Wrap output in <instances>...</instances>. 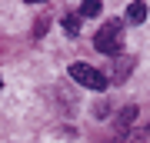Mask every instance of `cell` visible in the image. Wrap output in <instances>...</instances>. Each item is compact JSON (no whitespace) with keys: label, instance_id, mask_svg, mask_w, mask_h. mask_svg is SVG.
<instances>
[{"label":"cell","instance_id":"cell-1","mask_svg":"<svg viewBox=\"0 0 150 143\" xmlns=\"http://www.w3.org/2000/svg\"><path fill=\"white\" fill-rule=\"evenodd\" d=\"M93 47L100 50L103 57H120V50H123V23L120 20H107L100 30H97Z\"/></svg>","mask_w":150,"mask_h":143},{"label":"cell","instance_id":"cell-2","mask_svg":"<svg viewBox=\"0 0 150 143\" xmlns=\"http://www.w3.org/2000/svg\"><path fill=\"white\" fill-rule=\"evenodd\" d=\"M70 77H74L80 87H90V90H107V77H103L97 67H90V63H70Z\"/></svg>","mask_w":150,"mask_h":143},{"label":"cell","instance_id":"cell-3","mask_svg":"<svg viewBox=\"0 0 150 143\" xmlns=\"http://www.w3.org/2000/svg\"><path fill=\"white\" fill-rule=\"evenodd\" d=\"M130 70H134V57H130V53L113 57V80H117V83H123V80H127Z\"/></svg>","mask_w":150,"mask_h":143},{"label":"cell","instance_id":"cell-4","mask_svg":"<svg viewBox=\"0 0 150 143\" xmlns=\"http://www.w3.org/2000/svg\"><path fill=\"white\" fill-rule=\"evenodd\" d=\"M134 120H137V106L130 103V106H123V110H120V117H117V130H120V133H127V127H130Z\"/></svg>","mask_w":150,"mask_h":143},{"label":"cell","instance_id":"cell-5","mask_svg":"<svg viewBox=\"0 0 150 143\" xmlns=\"http://www.w3.org/2000/svg\"><path fill=\"white\" fill-rule=\"evenodd\" d=\"M127 20H130V23H144V20H147V7H144V4H130V7H127Z\"/></svg>","mask_w":150,"mask_h":143},{"label":"cell","instance_id":"cell-6","mask_svg":"<svg viewBox=\"0 0 150 143\" xmlns=\"http://www.w3.org/2000/svg\"><path fill=\"white\" fill-rule=\"evenodd\" d=\"M64 30L70 33V37H77V33H80V17H67V20H64Z\"/></svg>","mask_w":150,"mask_h":143},{"label":"cell","instance_id":"cell-7","mask_svg":"<svg viewBox=\"0 0 150 143\" xmlns=\"http://www.w3.org/2000/svg\"><path fill=\"white\" fill-rule=\"evenodd\" d=\"M97 13H100V4H97V0H90V4L80 7V17H97Z\"/></svg>","mask_w":150,"mask_h":143},{"label":"cell","instance_id":"cell-8","mask_svg":"<svg viewBox=\"0 0 150 143\" xmlns=\"http://www.w3.org/2000/svg\"><path fill=\"white\" fill-rule=\"evenodd\" d=\"M107 113H110V106H107V103H97V110H93V117H107Z\"/></svg>","mask_w":150,"mask_h":143}]
</instances>
